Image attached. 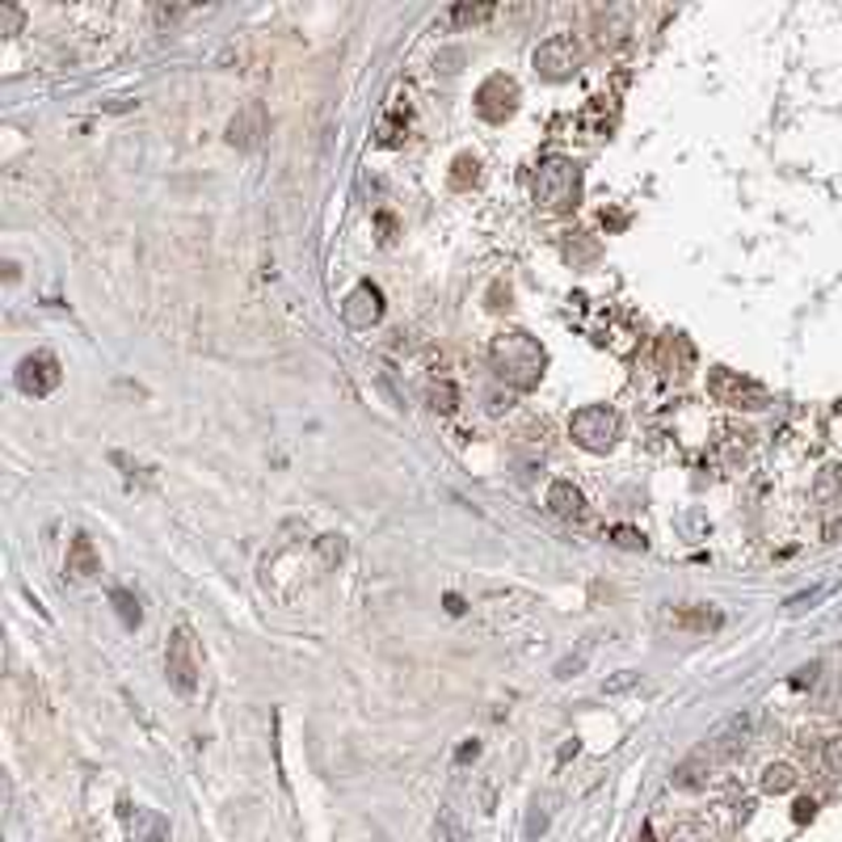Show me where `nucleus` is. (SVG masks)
Returning a JSON list of instances; mask_svg holds the SVG:
<instances>
[{
    "mask_svg": "<svg viewBox=\"0 0 842 842\" xmlns=\"http://www.w3.org/2000/svg\"><path fill=\"white\" fill-rule=\"evenodd\" d=\"M489 362L493 371H497V380L518 388V392H531L540 376H544V346L531 337V333H522V328H506V333H497L489 346Z\"/></svg>",
    "mask_w": 842,
    "mask_h": 842,
    "instance_id": "1",
    "label": "nucleus"
},
{
    "mask_svg": "<svg viewBox=\"0 0 842 842\" xmlns=\"http://www.w3.org/2000/svg\"><path fill=\"white\" fill-rule=\"evenodd\" d=\"M581 198V164L569 157H547L535 169V203H544L547 211H573Z\"/></svg>",
    "mask_w": 842,
    "mask_h": 842,
    "instance_id": "2",
    "label": "nucleus"
},
{
    "mask_svg": "<svg viewBox=\"0 0 842 842\" xmlns=\"http://www.w3.org/2000/svg\"><path fill=\"white\" fill-rule=\"evenodd\" d=\"M759 729H762V707H741L737 716H729L716 734L707 737L700 750H704L716 766H720V762H734V759H741L754 741H759Z\"/></svg>",
    "mask_w": 842,
    "mask_h": 842,
    "instance_id": "3",
    "label": "nucleus"
},
{
    "mask_svg": "<svg viewBox=\"0 0 842 842\" xmlns=\"http://www.w3.org/2000/svg\"><path fill=\"white\" fill-rule=\"evenodd\" d=\"M620 430H624V422L611 405H586L569 417V438L581 451H595V455H607L620 442Z\"/></svg>",
    "mask_w": 842,
    "mask_h": 842,
    "instance_id": "4",
    "label": "nucleus"
},
{
    "mask_svg": "<svg viewBox=\"0 0 842 842\" xmlns=\"http://www.w3.org/2000/svg\"><path fill=\"white\" fill-rule=\"evenodd\" d=\"M535 68L544 72L547 81H569L573 72L581 68V43L573 34H552L535 47Z\"/></svg>",
    "mask_w": 842,
    "mask_h": 842,
    "instance_id": "5",
    "label": "nucleus"
},
{
    "mask_svg": "<svg viewBox=\"0 0 842 842\" xmlns=\"http://www.w3.org/2000/svg\"><path fill=\"white\" fill-rule=\"evenodd\" d=\"M164 670H169V682H173L182 695H194V687H198V657H194L191 627H177V632H173L169 657H164Z\"/></svg>",
    "mask_w": 842,
    "mask_h": 842,
    "instance_id": "6",
    "label": "nucleus"
},
{
    "mask_svg": "<svg viewBox=\"0 0 842 842\" xmlns=\"http://www.w3.org/2000/svg\"><path fill=\"white\" fill-rule=\"evenodd\" d=\"M266 131H270V123H266V106L262 102H245L228 118V143L241 148V152H257Z\"/></svg>",
    "mask_w": 842,
    "mask_h": 842,
    "instance_id": "7",
    "label": "nucleus"
},
{
    "mask_svg": "<svg viewBox=\"0 0 842 842\" xmlns=\"http://www.w3.org/2000/svg\"><path fill=\"white\" fill-rule=\"evenodd\" d=\"M59 358L47 350H38V354H30V358H22V367H18V388L26 392V396H47V392H55L59 388Z\"/></svg>",
    "mask_w": 842,
    "mask_h": 842,
    "instance_id": "8",
    "label": "nucleus"
},
{
    "mask_svg": "<svg viewBox=\"0 0 842 842\" xmlns=\"http://www.w3.org/2000/svg\"><path fill=\"white\" fill-rule=\"evenodd\" d=\"M342 316H346V325L354 328H371L383 316V291L376 282H358L350 296H346V303H342Z\"/></svg>",
    "mask_w": 842,
    "mask_h": 842,
    "instance_id": "9",
    "label": "nucleus"
},
{
    "mask_svg": "<svg viewBox=\"0 0 842 842\" xmlns=\"http://www.w3.org/2000/svg\"><path fill=\"white\" fill-rule=\"evenodd\" d=\"M515 106H518V84L510 81V77H489V81L476 89V109H481L489 123H501Z\"/></svg>",
    "mask_w": 842,
    "mask_h": 842,
    "instance_id": "10",
    "label": "nucleus"
},
{
    "mask_svg": "<svg viewBox=\"0 0 842 842\" xmlns=\"http://www.w3.org/2000/svg\"><path fill=\"white\" fill-rule=\"evenodd\" d=\"M712 392L720 396V401H729L737 408H759L762 405V388L750 380H734L729 371H716L712 376Z\"/></svg>",
    "mask_w": 842,
    "mask_h": 842,
    "instance_id": "11",
    "label": "nucleus"
},
{
    "mask_svg": "<svg viewBox=\"0 0 842 842\" xmlns=\"http://www.w3.org/2000/svg\"><path fill=\"white\" fill-rule=\"evenodd\" d=\"M547 510H552L556 518H581L586 497H581V489H577L573 481H552V489H547Z\"/></svg>",
    "mask_w": 842,
    "mask_h": 842,
    "instance_id": "12",
    "label": "nucleus"
},
{
    "mask_svg": "<svg viewBox=\"0 0 842 842\" xmlns=\"http://www.w3.org/2000/svg\"><path fill=\"white\" fill-rule=\"evenodd\" d=\"M712 771H716V762L707 759L704 750H695L691 759H682L674 766V788H704L707 780H712Z\"/></svg>",
    "mask_w": 842,
    "mask_h": 842,
    "instance_id": "13",
    "label": "nucleus"
},
{
    "mask_svg": "<svg viewBox=\"0 0 842 842\" xmlns=\"http://www.w3.org/2000/svg\"><path fill=\"white\" fill-rule=\"evenodd\" d=\"M796 784H800V775H796L792 762H771V766H762L759 775V788L766 792V796H784V792H792Z\"/></svg>",
    "mask_w": 842,
    "mask_h": 842,
    "instance_id": "14",
    "label": "nucleus"
},
{
    "mask_svg": "<svg viewBox=\"0 0 842 842\" xmlns=\"http://www.w3.org/2000/svg\"><path fill=\"white\" fill-rule=\"evenodd\" d=\"M68 573H72V577H93V573H102V561H97L89 535H77L72 547H68Z\"/></svg>",
    "mask_w": 842,
    "mask_h": 842,
    "instance_id": "15",
    "label": "nucleus"
},
{
    "mask_svg": "<svg viewBox=\"0 0 842 842\" xmlns=\"http://www.w3.org/2000/svg\"><path fill=\"white\" fill-rule=\"evenodd\" d=\"M814 497L821 506H842V463H826L814 481Z\"/></svg>",
    "mask_w": 842,
    "mask_h": 842,
    "instance_id": "16",
    "label": "nucleus"
},
{
    "mask_svg": "<svg viewBox=\"0 0 842 842\" xmlns=\"http://www.w3.org/2000/svg\"><path fill=\"white\" fill-rule=\"evenodd\" d=\"M435 839H438V842H472V834H468V826H463L460 817H455V814H451V809H447V814L438 817Z\"/></svg>",
    "mask_w": 842,
    "mask_h": 842,
    "instance_id": "17",
    "label": "nucleus"
},
{
    "mask_svg": "<svg viewBox=\"0 0 842 842\" xmlns=\"http://www.w3.org/2000/svg\"><path fill=\"white\" fill-rule=\"evenodd\" d=\"M430 405L442 408V413H455V405H460V392H455V383H435L430 388Z\"/></svg>",
    "mask_w": 842,
    "mask_h": 842,
    "instance_id": "18",
    "label": "nucleus"
},
{
    "mask_svg": "<svg viewBox=\"0 0 842 842\" xmlns=\"http://www.w3.org/2000/svg\"><path fill=\"white\" fill-rule=\"evenodd\" d=\"M821 762H826V771H830V775H842V734L830 737V741L821 746Z\"/></svg>",
    "mask_w": 842,
    "mask_h": 842,
    "instance_id": "19",
    "label": "nucleus"
},
{
    "mask_svg": "<svg viewBox=\"0 0 842 842\" xmlns=\"http://www.w3.org/2000/svg\"><path fill=\"white\" fill-rule=\"evenodd\" d=\"M607 540H611V544H620V547H645V535H641L636 527H611V531H607Z\"/></svg>",
    "mask_w": 842,
    "mask_h": 842,
    "instance_id": "20",
    "label": "nucleus"
},
{
    "mask_svg": "<svg viewBox=\"0 0 842 842\" xmlns=\"http://www.w3.org/2000/svg\"><path fill=\"white\" fill-rule=\"evenodd\" d=\"M468 177H472V182L481 177V161H476V157H455V177H451V182H455V186H468Z\"/></svg>",
    "mask_w": 842,
    "mask_h": 842,
    "instance_id": "21",
    "label": "nucleus"
},
{
    "mask_svg": "<svg viewBox=\"0 0 842 842\" xmlns=\"http://www.w3.org/2000/svg\"><path fill=\"white\" fill-rule=\"evenodd\" d=\"M114 607H118V615H123V624H139V602L131 595H123V590H114Z\"/></svg>",
    "mask_w": 842,
    "mask_h": 842,
    "instance_id": "22",
    "label": "nucleus"
},
{
    "mask_svg": "<svg viewBox=\"0 0 842 842\" xmlns=\"http://www.w3.org/2000/svg\"><path fill=\"white\" fill-rule=\"evenodd\" d=\"M489 13H493L489 4H481V9H468V4H463V9H455L451 18H455V22H481V18H489Z\"/></svg>",
    "mask_w": 842,
    "mask_h": 842,
    "instance_id": "23",
    "label": "nucleus"
},
{
    "mask_svg": "<svg viewBox=\"0 0 842 842\" xmlns=\"http://www.w3.org/2000/svg\"><path fill=\"white\" fill-rule=\"evenodd\" d=\"M636 679H641L636 670H624L620 679H611V682H607V691H611V695H615V691H627V687H636Z\"/></svg>",
    "mask_w": 842,
    "mask_h": 842,
    "instance_id": "24",
    "label": "nucleus"
},
{
    "mask_svg": "<svg viewBox=\"0 0 842 842\" xmlns=\"http://www.w3.org/2000/svg\"><path fill=\"white\" fill-rule=\"evenodd\" d=\"M796 817H800V821H805V817H814V805H809V800H800V805H796Z\"/></svg>",
    "mask_w": 842,
    "mask_h": 842,
    "instance_id": "25",
    "label": "nucleus"
}]
</instances>
